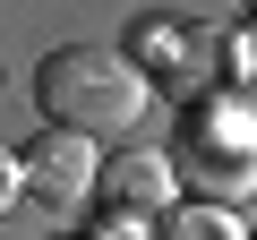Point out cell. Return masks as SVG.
Listing matches in <instances>:
<instances>
[{"instance_id":"cell-1","label":"cell","mask_w":257,"mask_h":240,"mask_svg":"<svg viewBox=\"0 0 257 240\" xmlns=\"http://www.w3.org/2000/svg\"><path fill=\"white\" fill-rule=\"evenodd\" d=\"M35 103L69 138H120L146 111V69L128 52H111V43H60L35 69Z\"/></svg>"},{"instance_id":"cell-2","label":"cell","mask_w":257,"mask_h":240,"mask_svg":"<svg viewBox=\"0 0 257 240\" xmlns=\"http://www.w3.org/2000/svg\"><path fill=\"white\" fill-rule=\"evenodd\" d=\"M172 172H180L197 197H214V206L248 197V189H257V138H248V120H240L231 103L197 111L189 129H180V155H172Z\"/></svg>"},{"instance_id":"cell-3","label":"cell","mask_w":257,"mask_h":240,"mask_svg":"<svg viewBox=\"0 0 257 240\" xmlns=\"http://www.w3.org/2000/svg\"><path fill=\"white\" fill-rule=\"evenodd\" d=\"M26 189H35V206H43V214H77V206L103 189V163H94V146H86V138L43 129V138L26 146Z\"/></svg>"},{"instance_id":"cell-4","label":"cell","mask_w":257,"mask_h":240,"mask_svg":"<svg viewBox=\"0 0 257 240\" xmlns=\"http://www.w3.org/2000/svg\"><path fill=\"white\" fill-rule=\"evenodd\" d=\"M172 155H155V146H128V155H111L103 163V197L120 206V214H172Z\"/></svg>"},{"instance_id":"cell-5","label":"cell","mask_w":257,"mask_h":240,"mask_svg":"<svg viewBox=\"0 0 257 240\" xmlns=\"http://www.w3.org/2000/svg\"><path fill=\"white\" fill-rule=\"evenodd\" d=\"M18 197H26V163H18V155H9V146H0V214H9V206H18Z\"/></svg>"},{"instance_id":"cell-6","label":"cell","mask_w":257,"mask_h":240,"mask_svg":"<svg viewBox=\"0 0 257 240\" xmlns=\"http://www.w3.org/2000/svg\"><path fill=\"white\" fill-rule=\"evenodd\" d=\"M172 240H231L214 214H172Z\"/></svg>"},{"instance_id":"cell-7","label":"cell","mask_w":257,"mask_h":240,"mask_svg":"<svg viewBox=\"0 0 257 240\" xmlns=\"http://www.w3.org/2000/svg\"><path fill=\"white\" fill-rule=\"evenodd\" d=\"M248 18H257V0H248Z\"/></svg>"}]
</instances>
